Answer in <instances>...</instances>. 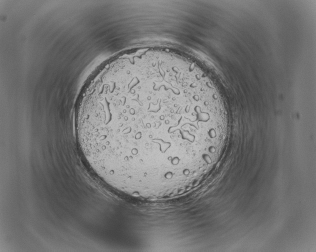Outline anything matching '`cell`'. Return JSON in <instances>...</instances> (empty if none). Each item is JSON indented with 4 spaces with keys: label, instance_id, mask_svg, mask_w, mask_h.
<instances>
[{
    "label": "cell",
    "instance_id": "1",
    "mask_svg": "<svg viewBox=\"0 0 316 252\" xmlns=\"http://www.w3.org/2000/svg\"><path fill=\"white\" fill-rule=\"evenodd\" d=\"M186 112L172 96L143 86L116 85L82 96L76 136L100 178L122 182L165 173L188 155L179 128Z\"/></svg>",
    "mask_w": 316,
    "mask_h": 252
}]
</instances>
